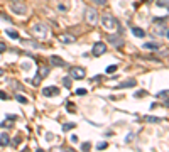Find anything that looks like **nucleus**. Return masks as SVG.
Instances as JSON below:
<instances>
[{
    "label": "nucleus",
    "instance_id": "16",
    "mask_svg": "<svg viewBox=\"0 0 169 152\" xmlns=\"http://www.w3.org/2000/svg\"><path fill=\"white\" fill-rule=\"evenodd\" d=\"M144 120H145V122H152V123L162 122V118H161V117H144Z\"/></svg>",
    "mask_w": 169,
    "mask_h": 152
},
{
    "label": "nucleus",
    "instance_id": "31",
    "mask_svg": "<svg viewBox=\"0 0 169 152\" xmlns=\"http://www.w3.org/2000/svg\"><path fill=\"white\" fill-rule=\"evenodd\" d=\"M76 95H86V90H84V88H78V90H76Z\"/></svg>",
    "mask_w": 169,
    "mask_h": 152
},
{
    "label": "nucleus",
    "instance_id": "4",
    "mask_svg": "<svg viewBox=\"0 0 169 152\" xmlns=\"http://www.w3.org/2000/svg\"><path fill=\"white\" fill-rule=\"evenodd\" d=\"M84 15H86V22H88L90 25H95L98 21V12L95 10V8L88 7L86 8V12H84Z\"/></svg>",
    "mask_w": 169,
    "mask_h": 152
},
{
    "label": "nucleus",
    "instance_id": "21",
    "mask_svg": "<svg viewBox=\"0 0 169 152\" xmlns=\"http://www.w3.org/2000/svg\"><path fill=\"white\" fill-rule=\"evenodd\" d=\"M134 97L135 98H144V97H147V91H145V90H139V91H135Z\"/></svg>",
    "mask_w": 169,
    "mask_h": 152
},
{
    "label": "nucleus",
    "instance_id": "29",
    "mask_svg": "<svg viewBox=\"0 0 169 152\" xmlns=\"http://www.w3.org/2000/svg\"><path fill=\"white\" fill-rule=\"evenodd\" d=\"M46 140H47V142H51V140H54V134H51V132H47V134H46Z\"/></svg>",
    "mask_w": 169,
    "mask_h": 152
},
{
    "label": "nucleus",
    "instance_id": "13",
    "mask_svg": "<svg viewBox=\"0 0 169 152\" xmlns=\"http://www.w3.org/2000/svg\"><path fill=\"white\" fill-rule=\"evenodd\" d=\"M132 34H134L135 37H144V36H145V30L140 29V27H132Z\"/></svg>",
    "mask_w": 169,
    "mask_h": 152
},
{
    "label": "nucleus",
    "instance_id": "39",
    "mask_svg": "<svg viewBox=\"0 0 169 152\" xmlns=\"http://www.w3.org/2000/svg\"><path fill=\"white\" fill-rule=\"evenodd\" d=\"M166 36H167V37H169V30H166Z\"/></svg>",
    "mask_w": 169,
    "mask_h": 152
},
{
    "label": "nucleus",
    "instance_id": "1",
    "mask_svg": "<svg viewBox=\"0 0 169 152\" xmlns=\"http://www.w3.org/2000/svg\"><path fill=\"white\" fill-rule=\"evenodd\" d=\"M30 34L37 39H46L49 36V25H46L44 22H37L30 27Z\"/></svg>",
    "mask_w": 169,
    "mask_h": 152
},
{
    "label": "nucleus",
    "instance_id": "7",
    "mask_svg": "<svg viewBox=\"0 0 169 152\" xmlns=\"http://www.w3.org/2000/svg\"><path fill=\"white\" fill-rule=\"evenodd\" d=\"M84 69L83 68H80V66H76V68H71L69 69V76L71 78H75V80H81V78H84Z\"/></svg>",
    "mask_w": 169,
    "mask_h": 152
},
{
    "label": "nucleus",
    "instance_id": "38",
    "mask_svg": "<svg viewBox=\"0 0 169 152\" xmlns=\"http://www.w3.org/2000/svg\"><path fill=\"white\" fill-rule=\"evenodd\" d=\"M4 74H5V71L2 69V68H0V76H4Z\"/></svg>",
    "mask_w": 169,
    "mask_h": 152
},
{
    "label": "nucleus",
    "instance_id": "18",
    "mask_svg": "<svg viewBox=\"0 0 169 152\" xmlns=\"http://www.w3.org/2000/svg\"><path fill=\"white\" fill-rule=\"evenodd\" d=\"M66 108H68V113H76V105L75 103H66Z\"/></svg>",
    "mask_w": 169,
    "mask_h": 152
},
{
    "label": "nucleus",
    "instance_id": "37",
    "mask_svg": "<svg viewBox=\"0 0 169 152\" xmlns=\"http://www.w3.org/2000/svg\"><path fill=\"white\" fill-rule=\"evenodd\" d=\"M164 105H166V106H169V97H167V98H166V100H164Z\"/></svg>",
    "mask_w": 169,
    "mask_h": 152
},
{
    "label": "nucleus",
    "instance_id": "23",
    "mask_svg": "<svg viewBox=\"0 0 169 152\" xmlns=\"http://www.w3.org/2000/svg\"><path fill=\"white\" fill-rule=\"evenodd\" d=\"M7 36L10 39H19V32H15V30H7Z\"/></svg>",
    "mask_w": 169,
    "mask_h": 152
},
{
    "label": "nucleus",
    "instance_id": "24",
    "mask_svg": "<svg viewBox=\"0 0 169 152\" xmlns=\"http://www.w3.org/2000/svg\"><path fill=\"white\" fill-rule=\"evenodd\" d=\"M15 100L19 101V103H22V105H25V103H27V98H25V97H22V95H17V97H15Z\"/></svg>",
    "mask_w": 169,
    "mask_h": 152
},
{
    "label": "nucleus",
    "instance_id": "35",
    "mask_svg": "<svg viewBox=\"0 0 169 152\" xmlns=\"http://www.w3.org/2000/svg\"><path fill=\"white\" fill-rule=\"evenodd\" d=\"M19 142H22V137L19 135V137H15V140H14V145H17Z\"/></svg>",
    "mask_w": 169,
    "mask_h": 152
},
{
    "label": "nucleus",
    "instance_id": "20",
    "mask_svg": "<svg viewBox=\"0 0 169 152\" xmlns=\"http://www.w3.org/2000/svg\"><path fill=\"white\" fill-rule=\"evenodd\" d=\"M167 97H169V90H162L156 95V98H167Z\"/></svg>",
    "mask_w": 169,
    "mask_h": 152
},
{
    "label": "nucleus",
    "instance_id": "26",
    "mask_svg": "<svg viewBox=\"0 0 169 152\" xmlns=\"http://www.w3.org/2000/svg\"><path fill=\"white\" fill-rule=\"evenodd\" d=\"M80 147H81V150H90V149H91V144H90V142H83Z\"/></svg>",
    "mask_w": 169,
    "mask_h": 152
},
{
    "label": "nucleus",
    "instance_id": "11",
    "mask_svg": "<svg viewBox=\"0 0 169 152\" xmlns=\"http://www.w3.org/2000/svg\"><path fill=\"white\" fill-rule=\"evenodd\" d=\"M59 41L63 42V44H73L76 39L73 37V36H69V34H61V36H59Z\"/></svg>",
    "mask_w": 169,
    "mask_h": 152
},
{
    "label": "nucleus",
    "instance_id": "8",
    "mask_svg": "<svg viewBox=\"0 0 169 152\" xmlns=\"http://www.w3.org/2000/svg\"><path fill=\"white\" fill-rule=\"evenodd\" d=\"M107 41H108L112 46H115V47H122L123 46V41H122L120 36H113V34H110L108 37H107Z\"/></svg>",
    "mask_w": 169,
    "mask_h": 152
},
{
    "label": "nucleus",
    "instance_id": "10",
    "mask_svg": "<svg viewBox=\"0 0 169 152\" xmlns=\"http://www.w3.org/2000/svg\"><path fill=\"white\" fill-rule=\"evenodd\" d=\"M135 84H137V81H135L134 78H130V80H125V81H122L120 84H117V88H118V90H123V88H134Z\"/></svg>",
    "mask_w": 169,
    "mask_h": 152
},
{
    "label": "nucleus",
    "instance_id": "5",
    "mask_svg": "<svg viewBox=\"0 0 169 152\" xmlns=\"http://www.w3.org/2000/svg\"><path fill=\"white\" fill-rule=\"evenodd\" d=\"M47 74H49V69H47L46 66H41V68L37 69V76H36L34 80H30V83H32L34 86H37V84H39V81H41L42 78H46Z\"/></svg>",
    "mask_w": 169,
    "mask_h": 152
},
{
    "label": "nucleus",
    "instance_id": "33",
    "mask_svg": "<svg viewBox=\"0 0 169 152\" xmlns=\"http://www.w3.org/2000/svg\"><path fill=\"white\" fill-rule=\"evenodd\" d=\"M132 139H134V134H129V135H127V139H125V142H127V144L132 142Z\"/></svg>",
    "mask_w": 169,
    "mask_h": 152
},
{
    "label": "nucleus",
    "instance_id": "3",
    "mask_svg": "<svg viewBox=\"0 0 169 152\" xmlns=\"http://www.w3.org/2000/svg\"><path fill=\"white\" fill-rule=\"evenodd\" d=\"M8 5H10V8H12L17 15H24V14L27 12V7H25L24 0H8Z\"/></svg>",
    "mask_w": 169,
    "mask_h": 152
},
{
    "label": "nucleus",
    "instance_id": "2",
    "mask_svg": "<svg viewBox=\"0 0 169 152\" xmlns=\"http://www.w3.org/2000/svg\"><path fill=\"white\" fill-rule=\"evenodd\" d=\"M101 25H103L107 30H115V29L120 30V24H118V21L115 19L113 15H110V14L101 15Z\"/></svg>",
    "mask_w": 169,
    "mask_h": 152
},
{
    "label": "nucleus",
    "instance_id": "32",
    "mask_svg": "<svg viewBox=\"0 0 169 152\" xmlns=\"http://www.w3.org/2000/svg\"><path fill=\"white\" fill-rule=\"evenodd\" d=\"M7 93H5V91H0V100H7Z\"/></svg>",
    "mask_w": 169,
    "mask_h": 152
},
{
    "label": "nucleus",
    "instance_id": "14",
    "mask_svg": "<svg viewBox=\"0 0 169 152\" xmlns=\"http://www.w3.org/2000/svg\"><path fill=\"white\" fill-rule=\"evenodd\" d=\"M8 144H10L8 135H7V134H2V135H0V145H2V147H7Z\"/></svg>",
    "mask_w": 169,
    "mask_h": 152
},
{
    "label": "nucleus",
    "instance_id": "22",
    "mask_svg": "<svg viewBox=\"0 0 169 152\" xmlns=\"http://www.w3.org/2000/svg\"><path fill=\"white\" fill-rule=\"evenodd\" d=\"M75 125H76V123H73V122H68V123H64V125H63V130H64V132L71 130V128H75Z\"/></svg>",
    "mask_w": 169,
    "mask_h": 152
},
{
    "label": "nucleus",
    "instance_id": "12",
    "mask_svg": "<svg viewBox=\"0 0 169 152\" xmlns=\"http://www.w3.org/2000/svg\"><path fill=\"white\" fill-rule=\"evenodd\" d=\"M49 61H51V64H54V66H59V68H63L64 64H66V63L63 61V59L59 58V56H56V54H54V56H51Z\"/></svg>",
    "mask_w": 169,
    "mask_h": 152
},
{
    "label": "nucleus",
    "instance_id": "6",
    "mask_svg": "<svg viewBox=\"0 0 169 152\" xmlns=\"http://www.w3.org/2000/svg\"><path fill=\"white\" fill-rule=\"evenodd\" d=\"M107 52V44L105 42H95L93 44V49H91V54L93 56H101V54H105Z\"/></svg>",
    "mask_w": 169,
    "mask_h": 152
},
{
    "label": "nucleus",
    "instance_id": "36",
    "mask_svg": "<svg viewBox=\"0 0 169 152\" xmlns=\"http://www.w3.org/2000/svg\"><path fill=\"white\" fill-rule=\"evenodd\" d=\"M7 118H8V120H15L17 117H15V115H7Z\"/></svg>",
    "mask_w": 169,
    "mask_h": 152
},
{
    "label": "nucleus",
    "instance_id": "30",
    "mask_svg": "<svg viewBox=\"0 0 169 152\" xmlns=\"http://www.w3.org/2000/svg\"><path fill=\"white\" fill-rule=\"evenodd\" d=\"M91 2H95L97 5H107V0H91Z\"/></svg>",
    "mask_w": 169,
    "mask_h": 152
},
{
    "label": "nucleus",
    "instance_id": "19",
    "mask_svg": "<svg viewBox=\"0 0 169 152\" xmlns=\"http://www.w3.org/2000/svg\"><path fill=\"white\" fill-rule=\"evenodd\" d=\"M118 68H117V64H110L108 68H107V74H113L115 71H117Z\"/></svg>",
    "mask_w": 169,
    "mask_h": 152
},
{
    "label": "nucleus",
    "instance_id": "28",
    "mask_svg": "<svg viewBox=\"0 0 169 152\" xmlns=\"http://www.w3.org/2000/svg\"><path fill=\"white\" fill-rule=\"evenodd\" d=\"M69 140H71L73 144H78V142H80V139H78V135H76V134H73L71 137H69Z\"/></svg>",
    "mask_w": 169,
    "mask_h": 152
},
{
    "label": "nucleus",
    "instance_id": "9",
    "mask_svg": "<svg viewBox=\"0 0 169 152\" xmlns=\"http://www.w3.org/2000/svg\"><path fill=\"white\" fill-rule=\"evenodd\" d=\"M42 95L44 97H56V95H59V88L58 86H46V88H42Z\"/></svg>",
    "mask_w": 169,
    "mask_h": 152
},
{
    "label": "nucleus",
    "instance_id": "15",
    "mask_svg": "<svg viewBox=\"0 0 169 152\" xmlns=\"http://www.w3.org/2000/svg\"><path fill=\"white\" fill-rule=\"evenodd\" d=\"M142 47H144V49H157L159 44H157V42H144Z\"/></svg>",
    "mask_w": 169,
    "mask_h": 152
},
{
    "label": "nucleus",
    "instance_id": "34",
    "mask_svg": "<svg viewBox=\"0 0 169 152\" xmlns=\"http://www.w3.org/2000/svg\"><path fill=\"white\" fill-rule=\"evenodd\" d=\"M5 49H7V46H5V42H0V52H4Z\"/></svg>",
    "mask_w": 169,
    "mask_h": 152
},
{
    "label": "nucleus",
    "instance_id": "17",
    "mask_svg": "<svg viewBox=\"0 0 169 152\" xmlns=\"http://www.w3.org/2000/svg\"><path fill=\"white\" fill-rule=\"evenodd\" d=\"M71 76H66V78H63V86L64 88H71Z\"/></svg>",
    "mask_w": 169,
    "mask_h": 152
},
{
    "label": "nucleus",
    "instance_id": "27",
    "mask_svg": "<svg viewBox=\"0 0 169 152\" xmlns=\"http://www.w3.org/2000/svg\"><path fill=\"white\" fill-rule=\"evenodd\" d=\"M107 147H108V144H107V142H100V144H97V149H98V150H101V149H107Z\"/></svg>",
    "mask_w": 169,
    "mask_h": 152
},
{
    "label": "nucleus",
    "instance_id": "25",
    "mask_svg": "<svg viewBox=\"0 0 169 152\" xmlns=\"http://www.w3.org/2000/svg\"><path fill=\"white\" fill-rule=\"evenodd\" d=\"M68 8H69V5H68V4H61V2L58 4V10H63V12H66Z\"/></svg>",
    "mask_w": 169,
    "mask_h": 152
}]
</instances>
